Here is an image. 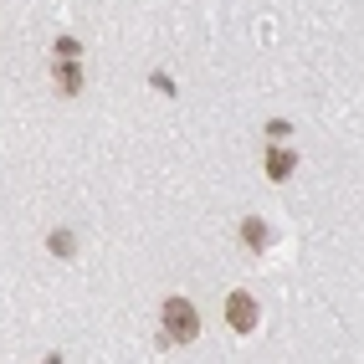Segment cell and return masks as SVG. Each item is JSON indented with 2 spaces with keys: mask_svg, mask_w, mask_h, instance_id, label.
<instances>
[{
  "mask_svg": "<svg viewBox=\"0 0 364 364\" xmlns=\"http://www.w3.org/2000/svg\"><path fill=\"white\" fill-rule=\"evenodd\" d=\"M159 338H169V344H190V338L200 333V313L196 303H185V298H164V313H159Z\"/></svg>",
  "mask_w": 364,
  "mask_h": 364,
  "instance_id": "1",
  "label": "cell"
},
{
  "mask_svg": "<svg viewBox=\"0 0 364 364\" xmlns=\"http://www.w3.org/2000/svg\"><path fill=\"white\" fill-rule=\"evenodd\" d=\"M226 323H231L236 333H252V328H257V303H252L247 293H231V298H226Z\"/></svg>",
  "mask_w": 364,
  "mask_h": 364,
  "instance_id": "2",
  "label": "cell"
},
{
  "mask_svg": "<svg viewBox=\"0 0 364 364\" xmlns=\"http://www.w3.org/2000/svg\"><path fill=\"white\" fill-rule=\"evenodd\" d=\"M241 241H247L252 252H267V247H272V231H267V221L247 215V221H241Z\"/></svg>",
  "mask_w": 364,
  "mask_h": 364,
  "instance_id": "3",
  "label": "cell"
},
{
  "mask_svg": "<svg viewBox=\"0 0 364 364\" xmlns=\"http://www.w3.org/2000/svg\"><path fill=\"white\" fill-rule=\"evenodd\" d=\"M293 169H298L293 149H267V180H287Z\"/></svg>",
  "mask_w": 364,
  "mask_h": 364,
  "instance_id": "4",
  "label": "cell"
},
{
  "mask_svg": "<svg viewBox=\"0 0 364 364\" xmlns=\"http://www.w3.org/2000/svg\"><path fill=\"white\" fill-rule=\"evenodd\" d=\"M52 72H57V82H62V92H77V87H82V67H77V62H57Z\"/></svg>",
  "mask_w": 364,
  "mask_h": 364,
  "instance_id": "5",
  "label": "cell"
},
{
  "mask_svg": "<svg viewBox=\"0 0 364 364\" xmlns=\"http://www.w3.org/2000/svg\"><path fill=\"white\" fill-rule=\"evenodd\" d=\"M77 52H82V41H72V36L57 41V62H77Z\"/></svg>",
  "mask_w": 364,
  "mask_h": 364,
  "instance_id": "6",
  "label": "cell"
},
{
  "mask_svg": "<svg viewBox=\"0 0 364 364\" xmlns=\"http://www.w3.org/2000/svg\"><path fill=\"white\" fill-rule=\"evenodd\" d=\"M52 252H57V257H72V252H77V247H72V231H57V236H52Z\"/></svg>",
  "mask_w": 364,
  "mask_h": 364,
  "instance_id": "7",
  "label": "cell"
}]
</instances>
